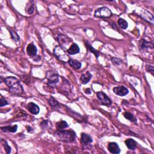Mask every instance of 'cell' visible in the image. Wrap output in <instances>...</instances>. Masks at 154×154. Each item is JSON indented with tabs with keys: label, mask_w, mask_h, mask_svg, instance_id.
Returning <instances> with one entry per match:
<instances>
[{
	"label": "cell",
	"mask_w": 154,
	"mask_h": 154,
	"mask_svg": "<svg viewBox=\"0 0 154 154\" xmlns=\"http://www.w3.org/2000/svg\"><path fill=\"white\" fill-rule=\"evenodd\" d=\"M92 78V75L89 72H87L85 74H82L80 77L81 83L82 84H87Z\"/></svg>",
	"instance_id": "e0dca14e"
},
{
	"label": "cell",
	"mask_w": 154,
	"mask_h": 154,
	"mask_svg": "<svg viewBox=\"0 0 154 154\" xmlns=\"http://www.w3.org/2000/svg\"><path fill=\"white\" fill-rule=\"evenodd\" d=\"M79 51H80V49H79V46L75 43H72V45H71L69 47V48L67 50V53L69 55L77 54L79 53Z\"/></svg>",
	"instance_id": "2e32d148"
},
{
	"label": "cell",
	"mask_w": 154,
	"mask_h": 154,
	"mask_svg": "<svg viewBox=\"0 0 154 154\" xmlns=\"http://www.w3.org/2000/svg\"><path fill=\"white\" fill-rule=\"evenodd\" d=\"M84 93L87 94H90L92 93V90L89 88L87 89H85L84 90Z\"/></svg>",
	"instance_id": "1f68e13d"
},
{
	"label": "cell",
	"mask_w": 154,
	"mask_h": 154,
	"mask_svg": "<svg viewBox=\"0 0 154 154\" xmlns=\"http://www.w3.org/2000/svg\"><path fill=\"white\" fill-rule=\"evenodd\" d=\"M141 18H143L144 20L150 23L152 25L153 24V15L146 10H141L140 14L138 15Z\"/></svg>",
	"instance_id": "52a82bcc"
},
{
	"label": "cell",
	"mask_w": 154,
	"mask_h": 154,
	"mask_svg": "<svg viewBox=\"0 0 154 154\" xmlns=\"http://www.w3.org/2000/svg\"><path fill=\"white\" fill-rule=\"evenodd\" d=\"M11 34V37L12 38L13 40L15 42H18L20 40V37L19 36V35L17 34V33L12 30H9Z\"/></svg>",
	"instance_id": "d4e9b609"
},
{
	"label": "cell",
	"mask_w": 154,
	"mask_h": 154,
	"mask_svg": "<svg viewBox=\"0 0 154 154\" xmlns=\"http://www.w3.org/2000/svg\"><path fill=\"white\" fill-rule=\"evenodd\" d=\"M118 24L119 25L121 28L123 30H126L128 27V23L127 21L123 18H119L118 19Z\"/></svg>",
	"instance_id": "7402d4cb"
},
{
	"label": "cell",
	"mask_w": 154,
	"mask_h": 154,
	"mask_svg": "<svg viewBox=\"0 0 154 154\" xmlns=\"http://www.w3.org/2000/svg\"><path fill=\"white\" fill-rule=\"evenodd\" d=\"M27 52L29 56L34 58L37 55L38 49L33 43H31L27 47Z\"/></svg>",
	"instance_id": "8fae6325"
},
{
	"label": "cell",
	"mask_w": 154,
	"mask_h": 154,
	"mask_svg": "<svg viewBox=\"0 0 154 154\" xmlns=\"http://www.w3.org/2000/svg\"><path fill=\"white\" fill-rule=\"evenodd\" d=\"M2 142H3V146L4 147V149H5V150L6 152V153L7 154H10L11 153V147L9 145V144L7 143V141L6 140H2Z\"/></svg>",
	"instance_id": "484cf974"
},
{
	"label": "cell",
	"mask_w": 154,
	"mask_h": 154,
	"mask_svg": "<svg viewBox=\"0 0 154 154\" xmlns=\"http://www.w3.org/2000/svg\"><path fill=\"white\" fill-rule=\"evenodd\" d=\"M111 60H112V62H113L114 64H116V65H120V64H121V60H120L119 58H118L113 57V58H111Z\"/></svg>",
	"instance_id": "4dcf8cb0"
},
{
	"label": "cell",
	"mask_w": 154,
	"mask_h": 154,
	"mask_svg": "<svg viewBox=\"0 0 154 154\" xmlns=\"http://www.w3.org/2000/svg\"><path fill=\"white\" fill-rule=\"evenodd\" d=\"M58 40L59 43L63 45V47H66V46H68L71 42V40L69 38L63 34H59L58 35Z\"/></svg>",
	"instance_id": "4fadbf2b"
},
{
	"label": "cell",
	"mask_w": 154,
	"mask_h": 154,
	"mask_svg": "<svg viewBox=\"0 0 154 154\" xmlns=\"http://www.w3.org/2000/svg\"><path fill=\"white\" fill-rule=\"evenodd\" d=\"M98 99L101 103V105L105 106H110L112 104L111 100L109 98L106 94L103 92H98L97 93Z\"/></svg>",
	"instance_id": "5b68a950"
},
{
	"label": "cell",
	"mask_w": 154,
	"mask_h": 154,
	"mask_svg": "<svg viewBox=\"0 0 154 154\" xmlns=\"http://www.w3.org/2000/svg\"><path fill=\"white\" fill-rule=\"evenodd\" d=\"M27 107L29 111L34 115H37L40 112V108L39 107V106L33 102L28 103L27 104Z\"/></svg>",
	"instance_id": "7c38bea8"
},
{
	"label": "cell",
	"mask_w": 154,
	"mask_h": 154,
	"mask_svg": "<svg viewBox=\"0 0 154 154\" xmlns=\"http://www.w3.org/2000/svg\"><path fill=\"white\" fill-rule=\"evenodd\" d=\"M1 130L3 132L5 133H16L18 129V125H15L13 126H3L1 128Z\"/></svg>",
	"instance_id": "ac0fdd59"
},
{
	"label": "cell",
	"mask_w": 154,
	"mask_h": 154,
	"mask_svg": "<svg viewBox=\"0 0 154 154\" xmlns=\"http://www.w3.org/2000/svg\"><path fill=\"white\" fill-rule=\"evenodd\" d=\"M48 123H49V122H48V121H47V120L43 121L40 123V127L42 128V129H45V128H46L47 127H48Z\"/></svg>",
	"instance_id": "f546056e"
},
{
	"label": "cell",
	"mask_w": 154,
	"mask_h": 154,
	"mask_svg": "<svg viewBox=\"0 0 154 154\" xmlns=\"http://www.w3.org/2000/svg\"><path fill=\"white\" fill-rule=\"evenodd\" d=\"M112 15L111 11L106 7H102L94 11V16L100 18H109Z\"/></svg>",
	"instance_id": "277c9868"
},
{
	"label": "cell",
	"mask_w": 154,
	"mask_h": 154,
	"mask_svg": "<svg viewBox=\"0 0 154 154\" xmlns=\"http://www.w3.org/2000/svg\"><path fill=\"white\" fill-rule=\"evenodd\" d=\"M81 143L84 146H87L92 143L93 138L89 134H87L86 133H82L81 136Z\"/></svg>",
	"instance_id": "5bb4252c"
},
{
	"label": "cell",
	"mask_w": 154,
	"mask_h": 154,
	"mask_svg": "<svg viewBox=\"0 0 154 154\" xmlns=\"http://www.w3.org/2000/svg\"><path fill=\"white\" fill-rule=\"evenodd\" d=\"M108 150L111 153L118 154L121 152V149L116 142H110L108 145Z\"/></svg>",
	"instance_id": "30bf717a"
},
{
	"label": "cell",
	"mask_w": 154,
	"mask_h": 154,
	"mask_svg": "<svg viewBox=\"0 0 154 154\" xmlns=\"http://www.w3.org/2000/svg\"><path fill=\"white\" fill-rule=\"evenodd\" d=\"M113 90L116 94H117V95L118 96H120V97L126 96V94H128L129 93L128 89L125 86H122L115 87L113 88Z\"/></svg>",
	"instance_id": "ba28073f"
},
{
	"label": "cell",
	"mask_w": 154,
	"mask_h": 154,
	"mask_svg": "<svg viewBox=\"0 0 154 154\" xmlns=\"http://www.w3.org/2000/svg\"><path fill=\"white\" fill-rule=\"evenodd\" d=\"M125 143L127 148L131 150H134L137 148V142L133 138L126 139L125 141Z\"/></svg>",
	"instance_id": "9a60e30c"
},
{
	"label": "cell",
	"mask_w": 154,
	"mask_h": 154,
	"mask_svg": "<svg viewBox=\"0 0 154 154\" xmlns=\"http://www.w3.org/2000/svg\"><path fill=\"white\" fill-rule=\"evenodd\" d=\"M4 82L9 87L11 93L20 95L23 92V88L20 81L15 77H8L4 79Z\"/></svg>",
	"instance_id": "6da1fadb"
},
{
	"label": "cell",
	"mask_w": 154,
	"mask_h": 154,
	"mask_svg": "<svg viewBox=\"0 0 154 154\" xmlns=\"http://www.w3.org/2000/svg\"><path fill=\"white\" fill-rule=\"evenodd\" d=\"M85 45L86 46V48L87 49L90 51L92 53H93L94 55L96 56V57L98 58L99 56V52L98 51H97V50L94 49L93 47L88 42H85Z\"/></svg>",
	"instance_id": "ffe728a7"
},
{
	"label": "cell",
	"mask_w": 154,
	"mask_h": 154,
	"mask_svg": "<svg viewBox=\"0 0 154 154\" xmlns=\"http://www.w3.org/2000/svg\"><path fill=\"white\" fill-rule=\"evenodd\" d=\"M139 46L140 50H146L149 48L153 49V44L152 42H148L145 39H141L139 42Z\"/></svg>",
	"instance_id": "9c48e42d"
},
{
	"label": "cell",
	"mask_w": 154,
	"mask_h": 154,
	"mask_svg": "<svg viewBox=\"0 0 154 154\" xmlns=\"http://www.w3.org/2000/svg\"><path fill=\"white\" fill-rule=\"evenodd\" d=\"M54 54L55 56L63 62H67L69 61V57L63 48L60 46H56L54 49Z\"/></svg>",
	"instance_id": "3957f363"
},
{
	"label": "cell",
	"mask_w": 154,
	"mask_h": 154,
	"mask_svg": "<svg viewBox=\"0 0 154 154\" xmlns=\"http://www.w3.org/2000/svg\"><path fill=\"white\" fill-rule=\"evenodd\" d=\"M146 70L148 71V72H150L152 75H153L154 67L153 66L150 65H147L146 66Z\"/></svg>",
	"instance_id": "4316f807"
},
{
	"label": "cell",
	"mask_w": 154,
	"mask_h": 154,
	"mask_svg": "<svg viewBox=\"0 0 154 154\" xmlns=\"http://www.w3.org/2000/svg\"><path fill=\"white\" fill-rule=\"evenodd\" d=\"M48 103L53 108H58L60 107V105H59L58 102L52 97H51L48 100Z\"/></svg>",
	"instance_id": "cb8c5ba5"
},
{
	"label": "cell",
	"mask_w": 154,
	"mask_h": 154,
	"mask_svg": "<svg viewBox=\"0 0 154 154\" xmlns=\"http://www.w3.org/2000/svg\"><path fill=\"white\" fill-rule=\"evenodd\" d=\"M8 102L6 101V99L5 98H4L3 97H1V99H0V106L1 107H3L4 106H6L7 105H8Z\"/></svg>",
	"instance_id": "83f0119b"
},
{
	"label": "cell",
	"mask_w": 154,
	"mask_h": 154,
	"mask_svg": "<svg viewBox=\"0 0 154 154\" xmlns=\"http://www.w3.org/2000/svg\"><path fill=\"white\" fill-rule=\"evenodd\" d=\"M54 137L64 143H73L76 139V133L72 129L66 131L59 129L54 133Z\"/></svg>",
	"instance_id": "7a4b0ae2"
},
{
	"label": "cell",
	"mask_w": 154,
	"mask_h": 154,
	"mask_svg": "<svg viewBox=\"0 0 154 154\" xmlns=\"http://www.w3.org/2000/svg\"><path fill=\"white\" fill-rule=\"evenodd\" d=\"M56 126L58 129H63L69 126L68 123L65 121H60L56 123Z\"/></svg>",
	"instance_id": "603a6c76"
},
{
	"label": "cell",
	"mask_w": 154,
	"mask_h": 154,
	"mask_svg": "<svg viewBox=\"0 0 154 154\" xmlns=\"http://www.w3.org/2000/svg\"><path fill=\"white\" fill-rule=\"evenodd\" d=\"M68 63L70 65V66L73 67L75 69H79L81 67L82 65L79 62L76 60H74V59H69L68 61Z\"/></svg>",
	"instance_id": "d6986e66"
},
{
	"label": "cell",
	"mask_w": 154,
	"mask_h": 154,
	"mask_svg": "<svg viewBox=\"0 0 154 154\" xmlns=\"http://www.w3.org/2000/svg\"><path fill=\"white\" fill-rule=\"evenodd\" d=\"M46 77L50 84H55L59 81L58 74L53 70L48 71L46 72Z\"/></svg>",
	"instance_id": "8992f818"
},
{
	"label": "cell",
	"mask_w": 154,
	"mask_h": 154,
	"mask_svg": "<svg viewBox=\"0 0 154 154\" xmlns=\"http://www.w3.org/2000/svg\"><path fill=\"white\" fill-rule=\"evenodd\" d=\"M34 11V3L30 6V7L28 8V9L27 10V12L29 15H31L33 14Z\"/></svg>",
	"instance_id": "f1b7e54d"
},
{
	"label": "cell",
	"mask_w": 154,
	"mask_h": 154,
	"mask_svg": "<svg viewBox=\"0 0 154 154\" xmlns=\"http://www.w3.org/2000/svg\"><path fill=\"white\" fill-rule=\"evenodd\" d=\"M123 116H124L125 118H126V119H128L129 121H131V122H134V123H136L137 122L136 117L131 113L125 112L123 114Z\"/></svg>",
	"instance_id": "44dd1931"
}]
</instances>
